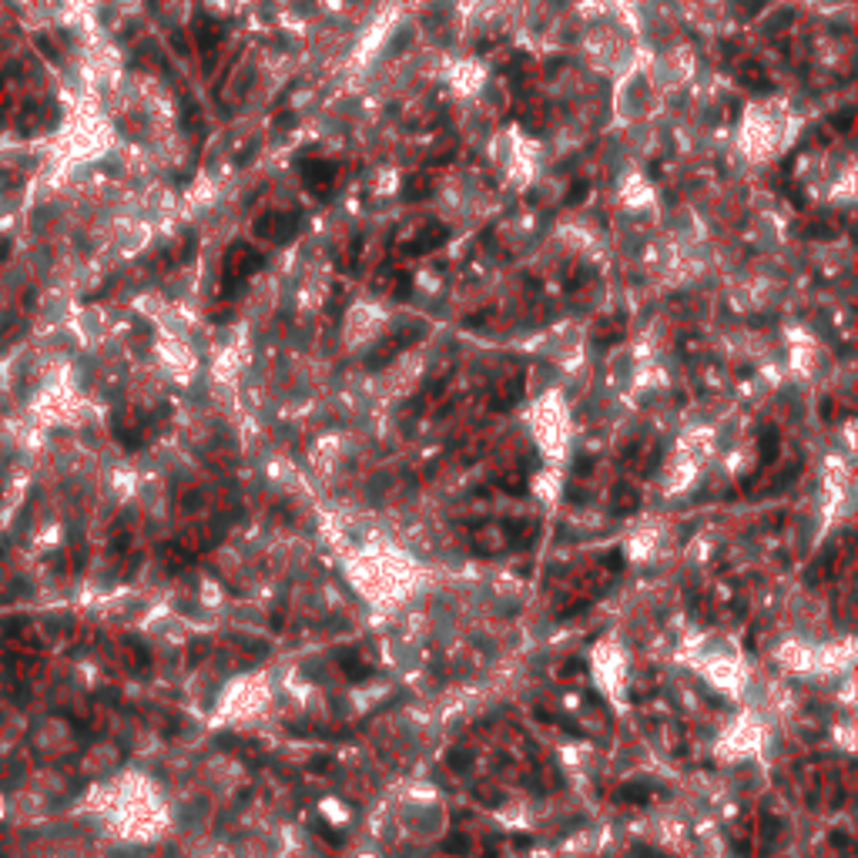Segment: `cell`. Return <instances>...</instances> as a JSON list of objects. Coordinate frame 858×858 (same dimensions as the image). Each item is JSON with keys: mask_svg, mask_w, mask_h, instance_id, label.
<instances>
[{"mask_svg": "<svg viewBox=\"0 0 858 858\" xmlns=\"http://www.w3.org/2000/svg\"><path fill=\"white\" fill-rule=\"evenodd\" d=\"M258 262H262V258H258L248 245H235V248L228 252V265H225V269H228L225 272V289H231L235 282H242L248 272H255Z\"/></svg>", "mask_w": 858, "mask_h": 858, "instance_id": "obj_1", "label": "cell"}, {"mask_svg": "<svg viewBox=\"0 0 858 858\" xmlns=\"http://www.w3.org/2000/svg\"><path fill=\"white\" fill-rule=\"evenodd\" d=\"M332 171H335L332 165H322V161H312V165H306V181H308V185H312V188H315V192H319L322 185H325V181H329V178H332Z\"/></svg>", "mask_w": 858, "mask_h": 858, "instance_id": "obj_2", "label": "cell"}, {"mask_svg": "<svg viewBox=\"0 0 858 858\" xmlns=\"http://www.w3.org/2000/svg\"><path fill=\"white\" fill-rule=\"evenodd\" d=\"M584 198V185H574V192H570V202H580Z\"/></svg>", "mask_w": 858, "mask_h": 858, "instance_id": "obj_3", "label": "cell"}]
</instances>
